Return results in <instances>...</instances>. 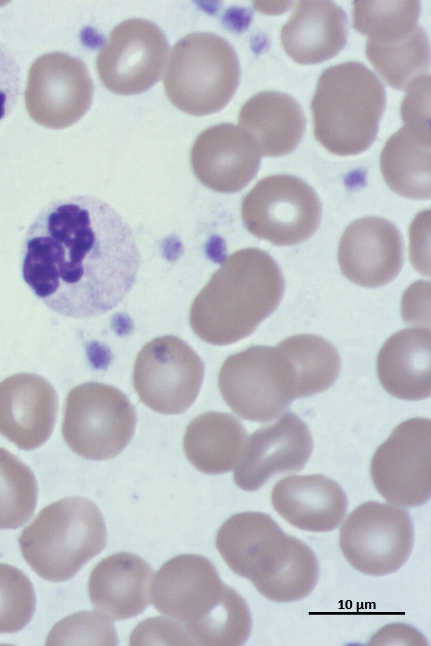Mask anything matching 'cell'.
Wrapping results in <instances>:
<instances>
[{"instance_id":"6da1fadb","label":"cell","mask_w":431,"mask_h":646,"mask_svg":"<svg viewBox=\"0 0 431 646\" xmlns=\"http://www.w3.org/2000/svg\"><path fill=\"white\" fill-rule=\"evenodd\" d=\"M140 261L127 222L86 195L47 204L21 246L24 282L50 310L75 319L114 309L133 287Z\"/></svg>"},{"instance_id":"7a4b0ae2","label":"cell","mask_w":431,"mask_h":646,"mask_svg":"<svg viewBox=\"0 0 431 646\" xmlns=\"http://www.w3.org/2000/svg\"><path fill=\"white\" fill-rule=\"evenodd\" d=\"M151 597L155 609L181 623L195 644L239 646L250 636L246 601L201 555L183 554L165 562L152 580Z\"/></svg>"},{"instance_id":"3957f363","label":"cell","mask_w":431,"mask_h":646,"mask_svg":"<svg viewBox=\"0 0 431 646\" xmlns=\"http://www.w3.org/2000/svg\"><path fill=\"white\" fill-rule=\"evenodd\" d=\"M283 293V275L267 252L238 250L223 261L193 300L190 326L209 344H233L252 334L277 309Z\"/></svg>"},{"instance_id":"277c9868","label":"cell","mask_w":431,"mask_h":646,"mask_svg":"<svg viewBox=\"0 0 431 646\" xmlns=\"http://www.w3.org/2000/svg\"><path fill=\"white\" fill-rule=\"evenodd\" d=\"M385 106L384 86L364 64L330 66L320 75L310 104L314 136L335 155L360 154L374 142Z\"/></svg>"},{"instance_id":"5b68a950","label":"cell","mask_w":431,"mask_h":646,"mask_svg":"<svg viewBox=\"0 0 431 646\" xmlns=\"http://www.w3.org/2000/svg\"><path fill=\"white\" fill-rule=\"evenodd\" d=\"M106 538L105 522L96 504L74 496L43 508L22 531L19 545L37 575L63 582L104 549Z\"/></svg>"},{"instance_id":"8992f818","label":"cell","mask_w":431,"mask_h":646,"mask_svg":"<svg viewBox=\"0 0 431 646\" xmlns=\"http://www.w3.org/2000/svg\"><path fill=\"white\" fill-rule=\"evenodd\" d=\"M353 6V27L367 36L366 57L390 87L406 91L428 74L430 45L417 23L419 1L355 0Z\"/></svg>"},{"instance_id":"52a82bcc","label":"cell","mask_w":431,"mask_h":646,"mask_svg":"<svg viewBox=\"0 0 431 646\" xmlns=\"http://www.w3.org/2000/svg\"><path fill=\"white\" fill-rule=\"evenodd\" d=\"M239 80V61L231 44L214 33L194 32L172 48L163 86L177 109L205 116L229 103Z\"/></svg>"},{"instance_id":"ba28073f","label":"cell","mask_w":431,"mask_h":646,"mask_svg":"<svg viewBox=\"0 0 431 646\" xmlns=\"http://www.w3.org/2000/svg\"><path fill=\"white\" fill-rule=\"evenodd\" d=\"M135 425V408L116 387L88 382L67 394L62 436L68 447L85 459L117 456L130 442Z\"/></svg>"},{"instance_id":"9c48e42d","label":"cell","mask_w":431,"mask_h":646,"mask_svg":"<svg viewBox=\"0 0 431 646\" xmlns=\"http://www.w3.org/2000/svg\"><path fill=\"white\" fill-rule=\"evenodd\" d=\"M218 387L236 415L259 423L279 417L294 399L288 364L269 346H252L227 357L218 374Z\"/></svg>"},{"instance_id":"30bf717a","label":"cell","mask_w":431,"mask_h":646,"mask_svg":"<svg viewBox=\"0 0 431 646\" xmlns=\"http://www.w3.org/2000/svg\"><path fill=\"white\" fill-rule=\"evenodd\" d=\"M321 202L302 179L271 175L258 181L241 203V218L249 233L276 246L304 242L317 230Z\"/></svg>"},{"instance_id":"8fae6325","label":"cell","mask_w":431,"mask_h":646,"mask_svg":"<svg viewBox=\"0 0 431 646\" xmlns=\"http://www.w3.org/2000/svg\"><path fill=\"white\" fill-rule=\"evenodd\" d=\"M414 543L412 519L403 507L367 501L342 521L339 547L357 571L384 576L408 560Z\"/></svg>"},{"instance_id":"7c38bea8","label":"cell","mask_w":431,"mask_h":646,"mask_svg":"<svg viewBox=\"0 0 431 646\" xmlns=\"http://www.w3.org/2000/svg\"><path fill=\"white\" fill-rule=\"evenodd\" d=\"M204 364L182 339L165 335L146 343L138 352L132 382L140 401L153 411L185 412L196 400Z\"/></svg>"},{"instance_id":"4fadbf2b","label":"cell","mask_w":431,"mask_h":646,"mask_svg":"<svg viewBox=\"0 0 431 646\" xmlns=\"http://www.w3.org/2000/svg\"><path fill=\"white\" fill-rule=\"evenodd\" d=\"M370 475L390 504L417 507L431 494V421L411 418L396 426L374 452Z\"/></svg>"},{"instance_id":"5bb4252c","label":"cell","mask_w":431,"mask_h":646,"mask_svg":"<svg viewBox=\"0 0 431 646\" xmlns=\"http://www.w3.org/2000/svg\"><path fill=\"white\" fill-rule=\"evenodd\" d=\"M169 45L153 22L133 18L116 25L96 59L102 84L120 95L145 92L160 80Z\"/></svg>"},{"instance_id":"9a60e30c","label":"cell","mask_w":431,"mask_h":646,"mask_svg":"<svg viewBox=\"0 0 431 646\" xmlns=\"http://www.w3.org/2000/svg\"><path fill=\"white\" fill-rule=\"evenodd\" d=\"M93 82L79 58L63 52L38 57L30 66L25 106L32 120L50 129L79 121L91 106Z\"/></svg>"},{"instance_id":"2e32d148","label":"cell","mask_w":431,"mask_h":646,"mask_svg":"<svg viewBox=\"0 0 431 646\" xmlns=\"http://www.w3.org/2000/svg\"><path fill=\"white\" fill-rule=\"evenodd\" d=\"M312 451L313 440L307 425L287 411L249 436L234 468V482L242 490L256 491L276 475L301 471Z\"/></svg>"},{"instance_id":"e0dca14e","label":"cell","mask_w":431,"mask_h":646,"mask_svg":"<svg viewBox=\"0 0 431 646\" xmlns=\"http://www.w3.org/2000/svg\"><path fill=\"white\" fill-rule=\"evenodd\" d=\"M342 274L356 285L375 288L392 281L403 265V241L390 221L367 216L350 223L338 246Z\"/></svg>"},{"instance_id":"ac0fdd59","label":"cell","mask_w":431,"mask_h":646,"mask_svg":"<svg viewBox=\"0 0 431 646\" xmlns=\"http://www.w3.org/2000/svg\"><path fill=\"white\" fill-rule=\"evenodd\" d=\"M57 409V393L42 376L17 373L0 382V434L21 450L49 439Z\"/></svg>"},{"instance_id":"d6986e66","label":"cell","mask_w":431,"mask_h":646,"mask_svg":"<svg viewBox=\"0 0 431 646\" xmlns=\"http://www.w3.org/2000/svg\"><path fill=\"white\" fill-rule=\"evenodd\" d=\"M287 535L268 514L241 512L220 526L215 545L231 571L257 588L279 558Z\"/></svg>"},{"instance_id":"ffe728a7","label":"cell","mask_w":431,"mask_h":646,"mask_svg":"<svg viewBox=\"0 0 431 646\" xmlns=\"http://www.w3.org/2000/svg\"><path fill=\"white\" fill-rule=\"evenodd\" d=\"M190 162L194 175L204 186L219 193H234L255 177L260 156L238 127L221 123L198 135Z\"/></svg>"},{"instance_id":"44dd1931","label":"cell","mask_w":431,"mask_h":646,"mask_svg":"<svg viewBox=\"0 0 431 646\" xmlns=\"http://www.w3.org/2000/svg\"><path fill=\"white\" fill-rule=\"evenodd\" d=\"M274 510L292 526L309 532H329L345 518L348 501L343 489L321 475H291L271 491Z\"/></svg>"},{"instance_id":"7402d4cb","label":"cell","mask_w":431,"mask_h":646,"mask_svg":"<svg viewBox=\"0 0 431 646\" xmlns=\"http://www.w3.org/2000/svg\"><path fill=\"white\" fill-rule=\"evenodd\" d=\"M153 570L141 557L118 552L92 569L88 594L93 607L110 620L129 619L150 604Z\"/></svg>"},{"instance_id":"603a6c76","label":"cell","mask_w":431,"mask_h":646,"mask_svg":"<svg viewBox=\"0 0 431 646\" xmlns=\"http://www.w3.org/2000/svg\"><path fill=\"white\" fill-rule=\"evenodd\" d=\"M238 125L259 156L280 157L290 154L299 145L306 119L292 96L262 91L242 105Z\"/></svg>"},{"instance_id":"cb8c5ba5","label":"cell","mask_w":431,"mask_h":646,"mask_svg":"<svg viewBox=\"0 0 431 646\" xmlns=\"http://www.w3.org/2000/svg\"><path fill=\"white\" fill-rule=\"evenodd\" d=\"M348 20L332 1H299L281 29V44L296 63L317 64L335 57L345 46Z\"/></svg>"},{"instance_id":"d4e9b609","label":"cell","mask_w":431,"mask_h":646,"mask_svg":"<svg viewBox=\"0 0 431 646\" xmlns=\"http://www.w3.org/2000/svg\"><path fill=\"white\" fill-rule=\"evenodd\" d=\"M431 333L412 327L391 335L381 347L376 362L382 387L402 400H422L431 392Z\"/></svg>"},{"instance_id":"484cf974","label":"cell","mask_w":431,"mask_h":646,"mask_svg":"<svg viewBox=\"0 0 431 646\" xmlns=\"http://www.w3.org/2000/svg\"><path fill=\"white\" fill-rule=\"evenodd\" d=\"M430 123H404L380 153V170L396 194L415 200L430 199Z\"/></svg>"},{"instance_id":"4316f807","label":"cell","mask_w":431,"mask_h":646,"mask_svg":"<svg viewBox=\"0 0 431 646\" xmlns=\"http://www.w3.org/2000/svg\"><path fill=\"white\" fill-rule=\"evenodd\" d=\"M247 439L246 429L235 416L209 411L187 425L183 450L187 460L197 470L217 475L229 472L238 465Z\"/></svg>"},{"instance_id":"83f0119b","label":"cell","mask_w":431,"mask_h":646,"mask_svg":"<svg viewBox=\"0 0 431 646\" xmlns=\"http://www.w3.org/2000/svg\"><path fill=\"white\" fill-rule=\"evenodd\" d=\"M275 348L288 364L294 398L308 397L327 390L340 373L341 361L337 349L321 336L293 335L278 343Z\"/></svg>"},{"instance_id":"f1b7e54d","label":"cell","mask_w":431,"mask_h":646,"mask_svg":"<svg viewBox=\"0 0 431 646\" xmlns=\"http://www.w3.org/2000/svg\"><path fill=\"white\" fill-rule=\"evenodd\" d=\"M318 578L319 564L313 550L288 535L281 555L256 590L270 601L290 603L307 597Z\"/></svg>"},{"instance_id":"f546056e","label":"cell","mask_w":431,"mask_h":646,"mask_svg":"<svg viewBox=\"0 0 431 646\" xmlns=\"http://www.w3.org/2000/svg\"><path fill=\"white\" fill-rule=\"evenodd\" d=\"M37 496L32 470L17 456L0 448V529L22 526L33 514Z\"/></svg>"},{"instance_id":"4dcf8cb0","label":"cell","mask_w":431,"mask_h":646,"mask_svg":"<svg viewBox=\"0 0 431 646\" xmlns=\"http://www.w3.org/2000/svg\"><path fill=\"white\" fill-rule=\"evenodd\" d=\"M36 606L33 585L18 568L0 563V634L22 630Z\"/></svg>"},{"instance_id":"1f68e13d","label":"cell","mask_w":431,"mask_h":646,"mask_svg":"<svg viewBox=\"0 0 431 646\" xmlns=\"http://www.w3.org/2000/svg\"><path fill=\"white\" fill-rule=\"evenodd\" d=\"M46 645H117V633L110 619L100 612L80 611L54 625Z\"/></svg>"},{"instance_id":"d6a6232c","label":"cell","mask_w":431,"mask_h":646,"mask_svg":"<svg viewBox=\"0 0 431 646\" xmlns=\"http://www.w3.org/2000/svg\"><path fill=\"white\" fill-rule=\"evenodd\" d=\"M130 645H195L174 619L152 617L138 623L129 638Z\"/></svg>"},{"instance_id":"836d02e7","label":"cell","mask_w":431,"mask_h":646,"mask_svg":"<svg viewBox=\"0 0 431 646\" xmlns=\"http://www.w3.org/2000/svg\"><path fill=\"white\" fill-rule=\"evenodd\" d=\"M20 91V67L11 51L0 42V123L13 111Z\"/></svg>"},{"instance_id":"e575fe53","label":"cell","mask_w":431,"mask_h":646,"mask_svg":"<svg viewBox=\"0 0 431 646\" xmlns=\"http://www.w3.org/2000/svg\"><path fill=\"white\" fill-rule=\"evenodd\" d=\"M401 104L404 123H430V76L424 75L406 91Z\"/></svg>"},{"instance_id":"d590c367","label":"cell","mask_w":431,"mask_h":646,"mask_svg":"<svg viewBox=\"0 0 431 646\" xmlns=\"http://www.w3.org/2000/svg\"><path fill=\"white\" fill-rule=\"evenodd\" d=\"M430 283L418 281L405 291L402 299V316L406 323L429 327ZM427 328V327H425Z\"/></svg>"},{"instance_id":"8d00e7d4","label":"cell","mask_w":431,"mask_h":646,"mask_svg":"<svg viewBox=\"0 0 431 646\" xmlns=\"http://www.w3.org/2000/svg\"><path fill=\"white\" fill-rule=\"evenodd\" d=\"M368 645H427L426 639L414 627L394 623L381 628L368 641Z\"/></svg>"}]
</instances>
